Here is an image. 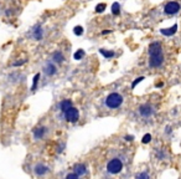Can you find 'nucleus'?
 I'll use <instances>...</instances> for the list:
<instances>
[{"mask_svg": "<svg viewBox=\"0 0 181 179\" xmlns=\"http://www.w3.org/2000/svg\"><path fill=\"white\" fill-rule=\"evenodd\" d=\"M123 103V96L118 92H112L104 98V106L109 109L119 108Z\"/></svg>", "mask_w": 181, "mask_h": 179, "instance_id": "f257e3e1", "label": "nucleus"}, {"mask_svg": "<svg viewBox=\"0 0 181 179\" xmlns=\"http://www.w3.org/2000/svg\"><path fill=\"white\" fill-rule=\"evenodd\" d=\"M123 170V162L119 158H112L107 163V172L112 175H115Z\"/></svg>", "mask_w": 181, "mask_h": 179, "instance_id": "f03ea898", "label": "nucleus"}, {"mask_svg": "<svg viewBox=\"0 0 181 179\" xmlns=\"http://www.w3.org/2000/svg\"><path fill=\"white\" fill-rule=\"evenodd\" d=\"M65 118L67 122H71V123H75L79 119V111L76 108V107H71L70 109H67L65 113H64Z\"/></svg>", "mask_w": 181, "mask_h": 179, "instance_id": "7ed1b4c3", "label": "nucleus"}, {"mask_svg": "<svg viewBox=\"0 0 181 179\" xmlns=\"http://www.w3.org/2000/svg\"><path fill=\"white\" fill-rule=\"evenodd\" d=\"M164 62V56L163 54L159 55H152L149 57V66L150 67H160Z\"/></svg>", "mask_w": 181, "mask_h": 179, "instance_id": "20e7f679", "label": "nucleus"}, {"mask_svg": "<svg viewBox=\"0 0 181 179\" xmlns=\"http://www.w3.org/2000/svg\"><path fill=\"white\" fill-rule=\"evenodd\" d=\"M179 10H180V4L176 2H170L164 8L165 14H168V15H175L179 13Z\"/></svg>", "mask_w": 181, "mask_h": 179, "instance_id": "39448f33", "label": "nucleus"}, {"mask_svg": "<svg viewBox=\"0 0 181 179\" xmlns=\"http://www.w3.org/2000/svg\"><path fill=\"white\" fill-rule=\"evenodd\" d=\"M153 112H154V109H153V107L150 106V105H148V103H145V105H141L140 107H139V113H140V116L141 117H150L153 114Z\"/></svg>", "mask_w": 181, "mask_h": 179, "instance_id": "423d86ee", "label": "nucleus"}, {"mask_svg": "<svg viewBox=\"0 0 181 179\" xmlns=\"http://www.w3.org/2000/svg\"><path fill=\"white\" fill-rule=\"evenodd\" d=\"M34 172H35V174H36L37 177H44V175H46V174L50 172V168H48L47 165L42 164V163H39V164L35 165Z\"/></svg>", "mask_w": 181, "mask_h": 179, "instance_id": "0eeeda50", "label": "nucleus"}, {"mask_svg": "<svg viewBox=\"0 0 181 179\" xmlns=\"http://www.w3.org/2000/svg\"><path fill=\"white\" fill-rule=\"evenodd\" d=\"M159 54H163V47H161L160 42H153L149 46V56L159 55Z\"/></svg>", "mask_w": 181, "mask_h": 179, "instance_id": "6e6552de", "label": "nucleus"}, {"mask_svg": "<svg viewBox=\"0 0 181 179\" xmlns=\"http://www.w3.org/2000/svg\"><path fill=\"white\" fill-rule=\"evenodd\" d=\"M47 133V128L46 127H39L36 129H34V139L35 141H40L42 139Z\"/></svg>", "mask_w": 181, "mask_h": 179, "instance_id": "1a4fd4ad", "label": "nucleus"}, {"mask_svg": "<svg viewBox=\"0 0 181 179\" xmlns=\"http://www.w3.org/2000/svg\"><path fill=\"white\" fill-rule=\"evenodd\" d=\"M44 72L47 75V76H53L56 72H57V67L53 62H47L46 66L44 67Z\"/></svg>", "mask_w": 181, "mask_h": 179, "instance_id": "9d476101", "label": "nucleus"}, {"mask_svg": "<svg viewBox=\"0 0 181 179\" xmlns=\"http://www.w3.org/2000/svg\"><path fill=\"white\" fill-rule=\"evenodd\" d=\"M73 172L81 177V175L87 173V165L84 163H77V164L73 165Z\"/></svg>", "mask_w": 181, "mask_h": 179, "instance_id": "9b49d317", "label": "nucleus"}, {"mask_svg": "<svg viewBox=\"0 0 181 179\" xmlns=\"http://www.w3.org/2000/svg\"><path fill=\"white\" fill-rule=\"evenodd\" d=\"M71 107H73V103H72L71 100H64V101L60 102V111H61L62 113H65Z\"/></svg>", "mask_w": 181, "mask_h": 179, "instance_id": "f8f14e48", "label": "nucleus"}, {"mask_svg": "<svg viewBox=\"0 0 181 179\" xmlns=\"http://www.w3.org/2000/svg\"><path fill=\"white\" fill-rule=\"evenodd\" d=\"M33 38H34L35 40H37V41L42 40V38H44V30H42L41 26H36V27L34 29V31H33Z\"/></svg>", "mask_w": 181, "mask_h": 179, "instance_id": "ddd939ff", "label": "nucleus"}, {"mask_svg": "<svg viewBox=\"0 0 181 179\" xmlns=\"http://www.w3.org/2000/svg\"><path fill=\"white\" fill-rule=\"evenodd\" d=\"M176 30H177V24H175L174 26L169 27V29H161L160 30V33L165 36H172L175 33H176Z\"/></svg>", "mask_w": 181, "mask_h": 179, "instance_id": "4468645a", "label": "nucleus"}, {"mask_svg": "<svg viewBox=\"0 0 181 179\" xmlns=\"http://www.w3.org/2000/svg\"><path fill=\"white\" fill-rule=\"evenodd\" d=\"M52 60H53V62L55 64H62L65 61V56L62 52H60V51H56L53 55H52Z\"/></svg>", "mask_w": 181, "mask_h": 179, "instance_id": "2eb2a0df", "label": "nucleus"}, {"mask_svg": "<svg viewBox=\"0 0 181 179\" xmlns=\"http://www.w3.org/2000/svg\"><path fill=\"white\" fill-rule=\"evenodd\" d=\"M99 52L106 57V58H113L115 56V52L112 51V50H106V49H101Z\"/></svg>", "mask_w": 181, "mask_h": 179, "instance_id": "dca6fc26", "label": "nucleus"}, {"mask_svg": "<svg viewBox=\"0 0 181 179\" xmlns=\"http://www.w3.org/2000/svg\"><path fill=\"white\" fill-rule=\"evenodd\" d=\"M110 9H112V14L113 15H119L120 14V5H119V3H113Z\"/></svg>", "mask_w": 181, "mask_h": 179, "instance_id": "f3484780", "label": "nucleus"}, {"mask_svg": "<svg viewBox=\"0 0 181 179\" xmlns=\"http://www.w3.org/2000/svg\"><path fill=\"white\" fill-rule=\"evenodd\" d=\"M83 57H84V50H82V49L77 50V51L73 54V58L77 60V61H78V60H82Z\"/></svg>", "mask_w": 181, "mask_h": 179, "instance_id": "a211bd4d", "label": "nucleus"}, {"mask_svg": "<svg viewBox=\"0 0 181 179\" xmlns=\"http://www.w3.org/2000/svg\"><path fill=\"white\" fill-rule=\"evenodd\" d=\"M39 80H40V74H36L34 76V80H33V86H31V91H35L36 90V86L39 83Z\"/></svg>", "mask_w": 181, "mask_h": 179, "instance_id": "6ab92c4d", "label": "nucleus"}, {"mask_svg": "<svg viewBox=\"0 0 181 179\" xmlns=\"http://www.w3.org/2000/svg\"><path fill=\"white\" fill-rule=\"evenodd\" d=\"M73 33H75V35L81 36V35L83 34V27H82V26H76V27L73 29Z\"/></svg>", "mask_w": 181, "mask_h": 179, "instance_id": "aec40b11", "label": "nucleus"}, {"mask_svg": "<svg viewBox=\"0 0 181 179\" xmlns=\"http://www.w3.org/2000/svg\"><path fill=\"white\" fill-rule=\"evenodd\" d=\"M106 6H107V5H106L104 3H101V4H98V5L96 6V11H97V13H103V11L106 10Z\"/></svg>", "mask_w": 181, "mask_h": 179, "instance_id": "412c9836", "label": "nucleus"}, {"mask_svg": "<svg viewBox=\"0 0 181 179\" xmlns=\"http://www.w3.org/2000/svg\"><path fill=\"white\" fill-rule=\"evenodd\" d=\"M137 179H150V177H149V174L146 172H141V173H139L137 175Z\"/></svg>", "mask_w": 181, "mask_h": 179, "instance_id": "4be33fe9", "label": "nucleus"}, {"mask_svg": "<svg viewBox=\"0 0 181 179\" xmlns=\"http://www.w3.org/2000/svg\"><path fill=\"white\" fill-rule=\"evenodd\" d=\"M65 179H79V175L78 174H76L75 172H72V173H68L67 175H66V178Z\"/></svg>", "mask_w": 181, "mask_h": 179, "instance_id": "5701e85b", "label": "nucleus"}, {"mask_svg": "<svg viewBox=\"0 0 181 179\" xmlns=\"http://www.w3.org/2000/svg\"><path fill=\"white\" fill-rule=\"evenodd\" d=\"M150 141H152V134H145L144 137H143V139H141V142L144 143V144H146V143H149Z\"/></svg>", "mask_w": 181, "mask_h": 179, "instance_id": "b1692460", "label": "nucleus"}, {"mask_svg": "<svg viewBox=\"0 0 181 179\" xmlns=\"http://www.w3.org/2000/svg\"><path fill=\"white\" fill-rule=\"evenodd\" d=\"M143 80H144V77H143V76H141V77H138V78H135V80L133 81V83H132V88H135V86H137L138 83H140Z\"/></svg>", "mask_w": 181, "mask_h": 179, "instance_id": "393cba45", "label": "nucleus"}, {"mask_svg": "<svg viewBox=\"0 0 181 179\" xmlns=\"http://www.w3.org/2000/svg\"><path fill=\"white\" fill-rule=\"evenodd\" d=\"M26 62V60H24V61H20V62H14V66H21Z\"/></svg>", "mask_w": 181, "mask_h": 179, "instance_id": "a878e982", "label": "nucleus"}, {"mask_svg": "<svg viewBox=\"0 0 181 179\" xmlns=\"http://www.w3.org/2000/svg\"><path fill=\"white\" fill-rule=\"evenodd\" d=\"M134 139V137L133 136H125V141H129V142H132Z\"/></svg>", "mask_w": 181, "mask_h": 179, "instance_id": "bb28decb", "label": "nucleus"}, {"mask_svg": "<svg viewBox=\"0 0 181 179\" xmlns=\"http://www.w3.org/2000/svg\"><path fill=\"white\" fill-rule=\"evenodd\" d=\"M109 33H110V31H109V30H104V31H103L102 34H103V35H107V34H109Z\"/></svg>", "mask_w": 181, "mask_h": 179, "instance_id": "cd10ccee", "label": "nucleus"}, {"mask_svg": "<svg viewBox=\"0 0 181 179\" xmlns=\"http://www.w3.org/2000/svg\"><path fill=\"white\" fill-rule=\"evenodd\" d=\"M163 85H164V83H163V82H159V83H156V86H158V87H161V86H163Z\"/></svg>", "mask_w": 181, "mask_h": 179, "instance_id": "c85d7f7f", "label": "nucleus"}]
</instances>
